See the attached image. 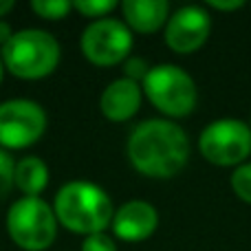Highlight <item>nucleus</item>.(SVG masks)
I'll return each instance as SVG.
<instances>
[{
  "label": "nucleus",
  "mask_w": 251,
  "mask_h": 251,
  "mask_svg": "<svg viewBox=\"0 0 251 251\" xmlns=\"http://www.w3.org/2000/svg\"><path fill=\"white\" fill-rule=\"evenodd\" d=\"M128 159L150 178H172L187 165L190 139L170 119L141 122L128 137Z\"/></svg>",
  "instance_id": "f257e3e1"
},
{
  "label": "nucleus",
  "mask_w": 251,
  "mask_h": 251,
  "mask_svg": "<svg viewBox=\"0 0 251 251\" xmlns=\"http://www.w3.org/2000/svg\"><path fill=\"white\" fill-rule=\"evenodd\" d=\"M57 221L73 234H101L113 223L115 207L110 196L95 183L71 181L60 187L53 203Z\"/></svg>",
  "instance_id": "f03ea898"
},
{
  "label": "nucleus",
  "mask_w": 251,
  "mask_h": 251,
  "mask_svg": "<svg viewBox=\"0 0 251 251\" xmlns=\"http://www.w3.org/2000/svg\"><path fill=\"white\" fill-rule=\"evenodd\" d=\"M4 69L20 79H42L57 69L60 44L42 29H22L0 51Z\"/></svg>",
  "instance_id": "7ed1b4c3"
},
{
  "label": "nucleus",
  "mask_w": 251,
  "mask_h": 251,
  "mask_svg": "<svg viewBox=\"0 0 251 251\" xmlns=\"http://www.w3.org/2000/svg\"><path fill=\"white\" fill-rule=\"evenodd\" d=\"M141 88L152 106L168 117H187L196 108V100H199L196 84L192 75L176 64L152 66Z\"/></svg>",
  "instance_id": "20e7f679"
},
{
  "label": "nucleus",
  "mask_w": 251,
  "mask_h": 251,
  "mask_svg": "<svg viewBox=\"0 0 251 251\" xmlns=\"http://www.w3.org/2000/svg\"><path fill=\"white\" fill-rule=\"evenodd\" d=\"M7 231L25 251H44L57 236V216L40 196H25L9 207Z\"/></svg>",
  "instance_id": "39448f33"
},
{
  "label": "nucleus",
  "mask_w": 251,
  "mask_h": 251,
  "mask_svg": "<svg viewBox=\"0 0 251 251\" xmlns=\"http://www.w3.org/2000/svg\"><path fill=\"white\" fill-rule=\"evenodd\" d=\"M205 161L221 168H238L251 154V126L240 119H216L199 137Z\"/></svg>",
  "instance_id": "423d86ee"
},
{
  "label": "nucleus",
  "mask_w": 251,
  "mask_h": 251,
  "mask_svg": "<svg viewBox=\"0 0 251 251\" xmlns=\"http://www.w3.org/2000/svg\"><path fill=\"white\" fill-rule=\"evenodd\" d=\"M84 57L97 66H115L132 51V31L128 25L115 18L93 20L84 29L79 40Z\"/></svg>",
  "instance_id": "0eeeda50"
},
{
  "label": "nucleus",
  "mask_w": 251,
  "mask_h": 251,
  "mask_svg": "<svg viewBox=\"0 0 251 251\" xmlns=\"http://www.w3.org/2000/svg\"><path fill=\"white\" fill-rule=\"evenodd\" d=\"M47 130V113L31 100L0 104V148L22 150L38 141Z\"/></svg>",
  "instance_id": "6e6552de"
},
{
  "label": "nucleus",
  "mask_w": 251,
  "mask_h": 251,
  "mask_svg": "<svg viewBox=\"0 0 251 251\" xmlns=\"http://www.w3.org/2000/svg\"><path fill=\"white\" fill-rule=\"evenodd\" d=\"M212 33V16L207 9L187 4L170 16L165 25V44L178 55H190L207 42Z\"/></svg>",
  "instance_id": "1a4fd4ad"
},
{
  "label": "nucleus",
  "mask_w": 251,
  "mask_h": 251,
  "mask_svg": "<svg viewBox=\"0 0 251 251\" xmlns=\"http://www.w3.org/2000/svg\"><path fill=\"white\" fill-rule=\"evenodd\" d=\"M110 225H113L117 238L128 240V243H139V240L150 238L156 231L159 214H156L154 205L146 203V201H128L115 212Z\"/></svg>",
  "instance_id": "9d476101"
},
{
  "label": "nucleus",
  "mask_w": 251,
  "mask_h": 251,
  "mask_svg": "<svg viewBox=\"0 0 251 251\" xmlns=\"http://www.w3.org/2000/svg\"><path fill=\"white\" fill-rule=\"evenodd\" d=\"M141 106V86L128 77L115 79L104 88L100 100V108L110 122H128L137 115Z\"/></svg>",
  "instance_id": "9b49d317"
},
{
  "label": "nucleus",
  "mask_w": 251,
  "mask_h": 251,
  "mask_svg": "<svg viewBox=\"0 0 251 251\" xmlns=\"http://www.w3.org/2000/svg\"><path fill=\"white\" fill-rule=\"evenodd\" d=\"M122 11L128 29L137 33H154L170 20V4L165 0H126Z\"/></svg>",
  "instance_id": "f8f14e48"
},
{
  "label": "nucleus",
  "mask_w": 251,
  "mask_h": 251,
  "mask_svg": "<svg viewBox=\"0 0 251 251\" xmlns=\"http://www.w3.org/2000/svg\"><path fill=\"white\" fill-rule=\"evenodd\" d=\"M16 187L25 196H38L49 183V168L40 156H25L16 163Z\"/></svg>",
  "instance_id": "ddd939ff"
},
{
  "label": "nucleus",
  "mask_w": 251,
  "mask_h": 251,
  "mask_svg": "<svg viewBox=\"0 0 251 251\" xmlns=\"http://www.w3.org/2000/svg\"><path fill=\"white\" fill-rule=\"evenodd\" d=\"M31 9L44 20H62L73 9V2L69 0H33Z\"/></svg>",
  "instance_id": "4468645a"
},
{
  "label": "nucleus",
  "mask_w": 251,
  "mask_h": 251,
  "mask_svg": "<svg viewBox=\"0 0 251 251\" xmlns=\"http://www.w3.org/2000/svg\"><path fill=\"white\" fill-rule=\"evenodd\" d=\"M229 185L240 201L251 205V163H243L231 172Z\"/></svg>",
  "instance_id": "2eb2a0df"
},
{
  "label": "nucleus",
  "mask_w": 251,
  "mask_h": 251,
  "mask_svg": "<svg viewBox=\"0 0 251 251\" xmlns=\"http://www.w3.org/2000/svg\"><path fill=\"white\" fill-rule=\"evenodd\" d=\"M115 7H117L115 0H75L73 2V9H77L82 16L97 18V20H101V18L113 11Z\"/></svg>",
  "instance_id": "dca6fc26"
},
{
  "label": "nucleus",
  "mask_w": 251,
  "mask_h": 251,
  "mask_svg": "<svg viewBox=\"0 0 251 251\" xmlns=\"http://www.w3.org/2000/svg\"><path fill=\"white\" fill-rule=\"evenodd\" d=\"M13 178H16V163H13L11 154L0 148V199H4L9 190L16 185Z\"/></svg>",
  "instance_id": "f3484780"
},
{
  "label": "nucleus",
  "mask_w": 251,
  "mask_h": 251,
  "mask_svg": "<svg viewBox=\"0 0 251 251\" xmlns=\"http://www.w3.org/2000/svg\"><path fill=\"white\" fill-rule=\"evenodd\" d=\"M82 251H117V247H115V240L101 231V234L86 236L82 243Z\"/></svg>",
  "instance_id": "a211bd4d"
},
{
  "label": "nucleus",
  "mask_w": 251,
  "mask_h": 251,
  "mask_svg": "<svg viewBox=\"0 0 251 251\" xmlns=\"http://www.w3.org/2000/svg\"><path fill=\"white\" fill-rule=\"evenodd\" d=\"M124 69H126V77L139 84V79H141V82L146 79V75L150 73L152 66H148V62L143 60V57H128Z\"/></svg>",
  "instance_id": "6ab92c4d"
},
{
  "label": "nucleus",
  "mask_w": 251,
  "mask_h": 251,
  "mask_svg": "<svg viewBox=\"0 0 251 251\" xmlns=\"http://www.w3.org/2000/svg\"><path fill=\"white\" fill-rule=\"evenodd\" d=\"M209 7L218 9V11H236V9L245 7L243 0H229V2H221V0H209Z\"/></svg>",
  "instance_id": "aec40b11"
},
{
  "label": "nucleus",
  "mask_w": 251,
  "mask_h": 251,
  "mask_svg": "<svg viewBox=\"0 0 251 251\" xmlns=\"http://www.w3.org/2000/svg\"><path fill=\"white\" fill-rule=\"evenodd\" d=\"M11 35H13L11 26H9L7 22L0 20V47H4V44H7L9 40H11Z\"/></svg>",
  "instance_id": "412c9836"
},
{
  "label": "nucleus",
  "mask_w": 251,
  "mask_h": 251,
  "mask_svg": "<svg viewBox=\"0 0 251 251\" xmlns=\"http://www.w3.org/2000/svg\"><path fill=\"white\" fill-rule=\"evenodd\" d=\"M13 9V0H0V18Z\"/></svg>",
  "instance_id": "4be33fe9"
},
{
  "label": "nucleus",
  "mask_w": 251,
  "mask_h": 251,
  "mask_svg": "<svg viewBox=\"0 0 251 251\" xmlns=\"http://www.w3.org/2000/svg\"><path fill=\"white\" fill-rule=\"evenodd\" d=\"M2 73H4V64H2V57H0V82H2Z\"/></svg>",
  "instance_id": "5701e85b"
}]
</instances>
